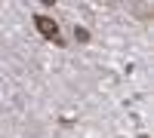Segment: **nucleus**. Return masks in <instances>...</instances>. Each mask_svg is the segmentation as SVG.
Returning <instances> with one entry per match:
<instances>
[{
    "label": "nucleus",
    "mask_w": 154,
    "mask_h": 138,
    "mask_svg": "<svg viewBox=\"0 0 154 138\" xmlns=\"http://www.w3.org/2000/svg\"><path fill=\"white\" fill-rule=\"evenodd\" d=\"M34 28L40 31V34L46 37V40H56V43H65V40H62V37H59V25H56L53 19H49V16H37V19H34Z\"/></svg>",
    "instance_id": "f257e3e1"
},
{
    "label": "nucleus",
    "mask_w": 154,
    "mask_h": 138,
    "mask_svg": "<svg viewBox=\"0 0 154 138\" xmlns=\"http://www.w3.org/2000/svg\"><path fill=\"white\" fill-rule=\"evenodd\" d=\"M74 37H77V43H89V31L86 28H74Z\"/></svg>",
    "instance_id": "f03ea898"
},
{
    "label": "nucleus",
    "mask_w": 154,
    "mask_h": 138,
    "mask_svg": "<svg viewBox=\"0 0 154 138\" xmlns=\"http://www.w3.org/2000/svg\"><path fill=\"white\" fill-rule=\"evenodd\" d=\"M142 138H148V135H142Z\"/></svg>",
    "instance_id": "7ed1b4c3"
}]
</instances>
